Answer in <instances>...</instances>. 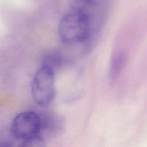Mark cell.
Instances as JSON below:
<instances>
[{"instance_id":"obj_1","label":"cell","mask_w":147,"mask_h":147,"mask_svg":"<svg viewBox=\"0 0 147 147\" xmlns=\"http://www.w3.org/2000/svg\"><path fill=\"white\" fill-rule=\"evenodd\" d=\"M91 30L90 18L80 9H75L65 14L58 26L59 38L66 44L85 42L90 37Z\"/></svg>"},{"instance_id":"obj_2","label":"cell","mask_w":147,"mask_h":147,"mask_svg":"<svg viewBox=\"0 0 147 147\" xmlns=\"http://www.w3.org/2000/svg\"><path fill=\"white\" fill-rule=\"evenodd\" d=\"M31 93L33 100L38 105H49L55 96V71L41 66L33 78Z\"/></svg>"},{"instance_id":"obj_3","label":"cell","mask_w":147,"mask_h":147,"mask_svg":"<svg viewBox=\"0 0 147 147\" xmlns=\"http://www.w3.org/2000/svg\"><path fill=\"white\" fill-rule=\"evenodd\" d=\"M10 133L13 137L21 141L41 134V121L40 114L31 111L18 114L11 122Z\"/></svg>"},{"instance_id":"obj_4","label":"cell","mask_w":147,"mask_h":147,"mask_svg":"<svg viewBox=\"0 0 147 147\" xmlns=\"http://www.w3.org/2000/svg\"><path fill=\"white\" fill-rule=\"evenodd\" d=\"M40 115L41 121V133L44 130L49 134H55L60 131L63 123L59 116L52 113H44Z\"/></svg>"},{"instance_id":"obj_5","label":"cell","mask_w":147,"mask_h":147,"mask_svg":"<svg viewBox=\"0 0 147 147\" xmlns=\"http://www.w3.org/2000/svg\"><path fill=\"white\" fill-rule=\"evenodd\" d=\"M126 61V56L123 53H118L113 58L110 68V76L115 79L121 73Z\"/></svg>"},{"instance_id":"obj_6","label":"cell","mask_w":147,"mask_h":147,"mask_svg":"<svg viewBox=\"0 0 147 147\" xmlns=\"http://www.w3.org/2000/svg\"><path fill=\"white\" fill-rule=\"evenodd\" d=\"M62 62L60 54L57 52H51L47 54L43 59L41 66L49 68L53 71L59 68Z\"/></svg>"},{"instance_id":"obj_7","label":"cell","mask_w":147,"mask_h":147,"mask_svg":"<svg viewBox=\"0 0 147 147\" xmlns=\"http://www.w3.org/2000/svg\"><path fill=\"white\" fill-rule=\"evenodd\" d=\"M24 147H42L45 146V141L41 134H38L21 141Z\"/></svg>"}]
</instances>
